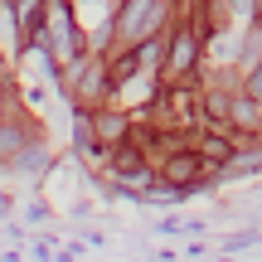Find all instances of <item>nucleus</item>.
Returning a JSON list of instances; mask_svg holds the SVG:
<instances>
[{
  "mask_svg": "<svg viewBox=\"0 0 262 262\" xmlns=\"http://www.w3.org/2000/svg\"><path fill=\"white\" fill-rule=\"evenodd\" d=\"M156 15H160V0H131V5L122 10V29L131 39H141L150 25H156Z\"/></svg>",
  "mask_w": 262,
  "mask_h": 262,
  "instance_id": "f257e3e1",
  "label": "nucleus"
},
{
  "mask_svg": "<svg viewBox=\"0 0 262 262\" xmlns=\"http://www.w3.org/2000/svg\"><path fill=\"white\" fill-rule=\"evenodd\" d=\"M165 180H170V185H194V180H199V156H189V150L170 156L165 160Z\"/></svg>",
  "mask_w": 262,
  "mask_h": 262,
  "instance_id": "f03ea898",
  "label": "nucleus"
},
{
  "mask_svg": "<svg viewBox=\"0 0 262 262\" xmlns=\"http://www.w3.org/2000/svg\"><path fill=\"white\" fill-rule=\"evenodd\" d=\"M199 160H209V165H228V160H233V146H228L224 136H204V146H199Z\"/></svg>",
  "mask_w": 262,
  "mask_h": 262,
  "instance_id": "7ed1b4c3",
  "label": "nucleus"
},
{
  "mask_svg": "<svg viewBox=\"0 0 262 262\" xmlns=\"http://www.w3.org/2000/svg\"><path fill=\"white\" fill-rule=\"evenodd\" d=\"M39 15H44V0H25V5H19V19H25V29H34V25H39Z\"/></svg>",
  "mask_w": 262,
  "mask_h": 262,
  "instance_id": "20e7f679",
  "label": "nucleus"
},
{
  "mask_svg": "<svg viewBox=\"0 0 262 262\" xmlns=\"http://www.w3.org/2000/svg\"><path fill=\"white\" fill-rule=\"evenodd\" d=\"M189 58H194V34H185L175 44V68H189Z\"/></svg>",
  "mask_w": 262,
  "mask_h": 262,
  "instance_id": "39448f33",
  "label": "nucleus"
},
{
  "mask_svg": "<svg viewBox=\"0 0 262 262\" xmlns=\"http://www.w3.org/2000/svg\"><path fill=\"white\" fill-rule=\"evenodd\" d=\"M117 170H122V175H141V156H136V150H122Z\"/></svg>",
  "mask_w": 262,
  "mask_h": 262,
  "instance_id": "423d86ee",
  "label": "nucleus"
},
{
  "mask_svg": "<svg viewBox=\"0 0 262 262\" xmlns=\"http://www.w3.org/2000/svg\"><path fill=\"white\" fill-rule=\"evenodd\" d=\"M248 93H253V97H257V102H262V63L253 68V83H248Z\"/></svg>",
  "mask_w": 262,
  "mask_h": 262,
  "instance_id": "0eeeda50",
  "label": "nucleus"
}]
</instances>
